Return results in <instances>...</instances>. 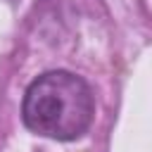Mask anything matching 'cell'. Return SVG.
Segmentation results:
<instances>
[{
	"label": "cell",
	"mask_w": 152,
	"mask_h": 152,
	"mask_svg": "<svg viewBox=\"0 0 152 152\" xmlns=\"http://www.w3.org/2000/svg\"><path fill=\"white\" fill-rule=\"evenodd\" d=\"M21 116L36 135L74 140L93 124L95 97L81 76L71 71H48L26 88Z\"/></svg>",
	"instance_id": "6da1fadb"
}]
</instances>
